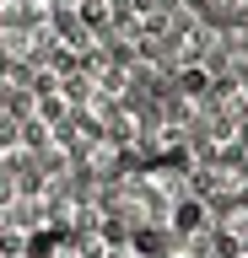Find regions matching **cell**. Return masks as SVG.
I'll return each instance as SVG.
<instances>
[{
  "label": "cell",
  "instance_id": "obj_1",
  "mask_svg": "<svg viewBox=\"0 0 248 258\" xmlns=\"http://www.w3.org/2000/svg\"><path fill=\"white\" fill-rule=\"evenodd\" d=\"M205 215H211V205L194 199V194H183V199L167 205V226H173V237H194V231H205Z\"/></svg>",
  "mask_w": 248,
  "mask_h": 258
},
{
  "label": "cell",
  "instance_id": "obj_2",
  "mask_svg": "<svg viewBox=\"0 0 248 258\" xmlns=\"http://www.w3.org/2000/svg\"><path fill=\"white\" fill-rule=\"evenodd\" d=\"M173 86H178V97L194 108V102H205V97L216 92V76L205 64H178V70H173Z\"/></svg>",
  "mask_w": 248,
  "mask_h": 258
},
{
  "label": "cell",
  "instance_id": "obj_3",
  "mask_svg": "<svg viewBox=\"0 0 248 258\" xmlns=\"http://www.w3.org/2000/svg\"><path fill=\"white\" fill-rule=\"evenodd\" d=\"M54 247H60V242H54L49 226H33V231L22 237V253H27V258H54Z\"/></svg>",
  "mask_w": 248,
  "mask_h": 258
}]
</instances>
